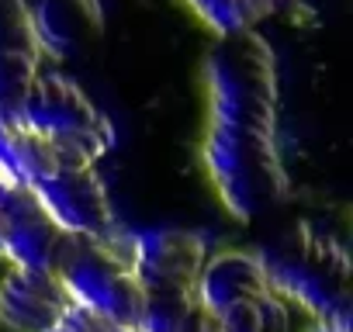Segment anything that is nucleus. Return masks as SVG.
<instances>
[{
	"mask_svg": "<svg viewBox=\"0 0 353 332\" xmlns=\"http://www.w3.org/2000/svg\"><path fill=\"white\" fill-rule=\"evenodd\" d=\"M201 159L219 201L232 218H260L274 211L291 191L277 125L208 118Z\"/></svg>",
	"mask_w": 353,
	"mask_h": 332,
	"instance_id": "obj_1",
	"label": "nucleus"
},
{
	"mask_svg": "<svg viewBox=\"0 0 353 332\" xmlns=\"http://www.w3.org/2000/svg\"><path fill=\"white\" fill-rule=\"evenodd\" d=\"M14 111L25 128L42 138L59 170L97 166V159L114 145L111 121L63 73H39Z\"/></svg>",
	"mask_w": 353,
	"mask_h": 332,
	"instance_id": "obj_2",
	"label": "nucleus"
},
{
	"mask_svg": "<svg viewBox=\"0 0 353 332\" xmlns=\"http://www.w3.org/2000/svg\"><path fill=\"white\" fill-rule=\"evenodd\" d=\"M56 273L73 304L104 315L118 329H139L145 294L132 270V229L114 225L94 239L73 236Z\"/></svg>",
	"mask_w": 353,
	"mask_h": 332,
	"instance_id": "obj_3",
	"label": "nucleus"
},
{
	"mask_svg": "<svg viewBox=\"0 0 353 332\" xmlns=\"http://www.w3.org/2000/svg\"><path fill=\"white\" fill-rule=\"evenodd\" d=\"M205 83L208 118L277 125V59L260 32L219 35L205 59Z\"/></svg>",
	"mask_w": 353,
	"mask_h": 332,
	"instance_id": "obj_4",
	"label": "nucleus"
},
{
	"mask_svg": "<svg viewBox=\"0 0 353 332\" xmlns=\"http://www.w3.org/2000/svg\"><path fill=\"white\" fill-rule=\"evenodd\" d=\"M208 260V239L194 229L132 232V270L142 294H188Z\"/></svg>",
	"mask_w": 353,
	"mask_h": 332,
	"instance_id": "obj_5",
	"label": "nucleus"
},
{
	"mask_svg": "<svg viewBox=\"0 0 353 332\" xmlns=\"http://www.w3.org/2000/svg\"><path fill=\"white\" fill-rule=\"evenodd\" d=\"M73 236H66L32 187L0 184V260L11 267L56 270Z\"/></svg>",
	"mask_w": 353,
	"mask_h": 332,
	"instance_id": "obj_6",
	"label": "nucleus"
},
{
	"mask_svg": "<svg viewBox=\"0 0 353 332\" xmlns=\"http://www.w3.org/2000/svg\"><path fill=\"white\" fill-rule=\"evenodd\" d=\"M35 198L49 211V218L77 239H94L111 232L114 211L108 201V187L97 174V166H83V170H56L32 184Z\"/></svg>",
	"mask_w": 353,
	"mask_h": 332,
	"instance_id": "obj_7",
	"label": "nucleus"
},
{
	"mask_svg": "<svg viewBox=\"0 0 353 332\" xmlns=\"http://www.w3.org/2000/svg\"><path fill=\"white\" fill-rule=\"evenodd\" d=\"M70 308V294L56 270L11 267L0 280V325L11 332H46Z\"/></svg>",
	"mask_w": 353,
	"mask_h": 332,
	"instance_id": "obj_8",
	"label": "nucleus"
},
{
	"mask_svg": "<svg viewBox=\"0 0 353 332\" xmlns=\"http://www.w3.org/2000/svg\"><path fill=\"white\" fill-rule=\"evenodd\" d=\"M42 56L73 59L104 35L101 0H35L28 4Z\"/></svg>",
	"mask_w": 353,
	"mask_h": 332,
	"instance_id": "obj_9",
	"label": "nucleus"
},
{
	"mask_svg": "<svg viewBox=\"0 0 353 332\" xmlns=\"http://www.w3.org/2000/svg\"><path fill=\"white\" fill-rule=\"evenodd\" d=\"M42 73L28 0H0V107H18Z\"/></svg>",
	"mask_w": 353,
	"mask_h": 332,
	"instance_id": "obj_10",
	"label": "nucleus"
},
{
	"mask_svg": "<svg viewBox=\"0 0 353 332\" xmlns=\"http://www.w3.org/2000/svg\"><path fill=\"white\" fill-rule=\"evenodd\" d=\"M267 291L270 284H267V267H263L260 249H225V253L208 256L194 287L201 308L215 318Z\"/></svg>",
	"mask_w": 353,
	"mask_h": 332,
	"instance_id": "obj_11",
	"label": "nucleus"
},
{
	"mask_svg": "<svg viewBox=\"0 0 353 332\" xmlns=\"http://www.w3.org/2000/svg\"><path fill=\"white\" fill-rule=\"evenodd\" d=\"M56 170L59 166H56L52 152L42 145V138L35 132L25 128L18 111L0 107V184L32 187Z\"/></svg>",
	"mask_w": 353,
	"mask_h": 332,
	"instance_id": "obj_12",
	"label": "nucleus"
},
{
	"mask_svg": "<svg viewBox=\"0 0 353 332\" xmlns=\"http://www.w3.org/2000/svg\"><path fill=\"white\" fill-rule=\"evenodd\" d=\"M219 329L222 332H291L288 304L274 291L256 294V298L222 311L219 315Z\"/></svg>",
	"mask_w": 353,
	"mask_h": 332,
	"instance_id": "obj_13",
	"label": "nucleus"
},
{
	"mask_svg": "<svg viewBox=\"0 0 353 332\" xmlns=\"http://www.w3.org/2000/svg\"><path fill=\"white\" fill-rule=\"evenodd\" d=\"M188 8H191L215 35L246 32V28H256V21H263L260 0H188Z\"/></svg>",
	"mask_w": 353,
	"mask_h": 332,
	"instance_id": "obj_14",
	"label": "nucleus"
},
{
	"mask_svg": "<svg viewBox=\"0 0 353 332\" xmlns=\"http://www.w3.org/2000/svg\"><path fill=\"white\" fill-rule=\"evenodd\" d=\"M46 332H128V329H118V325L108 322L104 315H97V311L80 308V304L70 301V308L63 311V318H59L52 329H46Z\"/></svg>",
	"mask_w": 353,
	"mask_h": 332,
	"instance_id": "obj_15",
	"label": "nucleus"
},
{
	"mask_svg": "<svg viewBox=\"0 0 353 332\" xmlns=\"http://www.w3.org/2000/svg\"><path fill=\"white\" fill-rule=\"evenodd\" d=\"M294 4H298V0H260L263 18H270V14H284V11H291Z\"/></svg>",
	"mask_w": 353,
	"mask_h": 332,
	"instance_id": "obj_16",
	"label": "nucleus"
},
{
	"mask_svg": "<svg viewBox=\"0 0 353 332\" xmlns=\"http://www.w3.org/2000/svg\"><path fill=\"white\" fill-rule=\"evenodd\" d=\"M312 332H350V318H336V322H319Z\"/></svg>",
	"mask_w": 353,
	"mask_h": 332,
	"instance_id": "obj_17",
	"label": "nucleus"
}]
</instances>
